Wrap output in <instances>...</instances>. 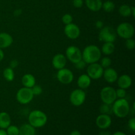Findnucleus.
<instances>
[{
    "instance_id": "obj_1",
    "label": "nucleus",
    "mask_w": 135,
    "mask_h": 135,
    "mask_svg": "<svg viewBox=\"0 0 135 135\" xmlns=\"http://www.w3.org/2000/svg\"><path fill=\"white\" fill-rule=\"evenodd\" d=\"M100 49L96 45H88L82 52V59L86 64L97 63L100 60L102 57Z\"/></svg>"
},
{
    "instance_id": "obj_2",
    "label": "nucleus",
    "mask_w": 135,
    "mask_h": 135,
    "mask_svg": "<svg viewBox=\"0 0 135 135\" xmlns=\"http://www.w3.org/2000/svg\"><path fill=\"white\" fill-rule=\"evenodd\" d=\"M113 113L119 118H124L130 112V105L125 98H118L112 104Z\"/></svg>"
},
{
    "instance_id": "obj_3",
    "label": "nucleus",
    "mask_w": 135,
    "mask_h": 135,
    "mask_svg": "<svg viewBox=\"0 0 135 135\" xmlns=\"http://www.w3.org/2000/svg\"><path fill=\"white\" fill-rule=\"evenodd\" d=\"M28 120V123L34 128H41L47 123V117L42 111L35 109L30 112Z\"/></svg>"
},
{
    "instance_id": "obj_4",
    "label": "nucleus",
    "mask_w": 135,
    "mask_h": 135,
    "mask_svg": "<svg viewBox=\"0 0 135 135\" xmlns=\"http://www.w3.org/2000/svg\"><path fill=\"white\" fill-rule=\"evenodd\" d=\"M117 35L123 39L133 38L134 35V28L132 24L129 22H122L117 26L116 29Z\"/></svg>"
},
{
    "instance_id": "obj_5",
    "label": "nucleus",
    "mask_w": 135,
    "mask_h": 135,
    "mask_svg": "<svg viewBox=\"0 0 135 135\" xmlns=\"http://www.w3.org/2000/svg\"><path fill=\"white\" fill-rule=\"evenodd\" d=\"M117 38L116 31L111 26H104L100 29L98 34V39L100 42H113Z\"/></svg>"
},
{
    "instance_id": "obj_6",
    "label": "nucleus",
    "mask_w": 135,
    "mask_h": 135,
    "mask_svg": "<svg viewBox=\"0 0 135 135\" xmlns=\"http://www.w3.org/2000/svg\"><path fill=\"white\" fill-rule=\"evenodd\" d=\"M34 96L31 88L24 86L20 88L16 94V99L21 104H29L33 100Z\"/></svg>"
},
{
    "instance_id": "obj_7",
    "label": "nucleus",
    "mask_w": 135,
    "mask_h": 135,
    "mask_svg": "<svg viewBox=\"0 0 135 135\" xmlns=\"http://www.w3.org/2000/svg\"><path fill=\"white\" fill-rule=\"evenodd\" d=\"M100 98L103 103L112 104L117 99L115 89L112 86L104 87L100 92Z\"/></svg>"
},
{
    "instance_id": "obj_8",
    "label": "nucleus",
    "mask_w": 135,
    "mask_h": 135,
    "mask_svg": "<svg viewBox=\"0 0 135 135\" xmlns=\"http://www.w3.org/2000/svg\"><path fill=\"white\" fill-rule=\"evenodd\" d=\"M86 98V92L84 90L77 88L72 91L69 96V100L73 105L79 107L84 103Z\"/></svg>"
},
{
    "instance_id": "obj_9",
    "label": "nucleus",
    "mask_w": 135,
    "mask_h": 135,
    "mask_svg": "<svg viewBox=\"0 0 135 135\" xmlns=\"http://www.w3.org/2000/svg\"><path fill=\"white\" fill-rule=\"evenodd\" d=\"M65 57L67 59L75 64L82 59V51L76 46H70L66 50Z\"/></svg>"
},
{
    "instance_id": "obj_10",
    "label": "nucleus",
    "mask_w": 135,
    "mask_h": 135,
    "mask_svg": "<svg viewBox=\"0 0 135 135\" xmlns=\"http://www.w3.org/2000/svg\"><path fill=\"white\" fill-rule=\"evenodd\" d=\"M104 69L100 65V63H94L89 64L86 69L87 75L91 79L98 80L102 77L104 73Z\"/></svg>"
},
{
    "instance_id": "obj_11",
    "label": "nucleus",
    "mask_w": 135,
    "mask_h": 135,
    "mask_svg": "<svg viewBox=\"0 0 135 135\" xmlns=\"http://www.w3.org/2000/svg\"><path fill=\"white\" fill-rule=\"evenodd\" d=\"M57 79L63 84H69L73 81L74 75L72 71L67 68L58 70L57 73Z\"/></svg>"
},
{
    "instance_id": "obj_12",
    "label": "nucleus",
    "mask_w": 135,
    "mask_h": 135,
    "mask_svg": "<svg viewBox=\"0 0 135 135\" xmlns=\"http://www.w3.org/2000/svg\"><path fill=\"white\" fill-rule=\"evenodd\" d=\"M64 33L66 36L69 39L75 40L80 36V30L76 24L71 22L65 26Z\"/></svg>"
},
{
    "instance_id": "obj_13",
    "label": "nucleus",
    "mask_w": 135,
    "mask_h": 135,
    "mask_svg": "<svg viewBox=\"0 0 135 135\" xmlns=\"http://www.w3.org/2000/svg\"><path fill=\"white\" fill-rule=\"evenodd\" d=\"M112 118L110 115L105 114H100L96 117V125L99 129L105 130L112 125Z\"/></svg>"
},
{
    "instance_id": "obj_14",
    "label": "nucleus",
    "mask_w": 135,
    "mask_h": 135,
    "mask_svg": "<svg viewBox=\"0 0 135 135\" xmlns=\"http://www.w3.org/2000/svg\"><path fill=\"white\" fill-rule=\"evenodd\" d=\"M67 65V58L62 54H57L52 59V65L55 69H61L65 68Z\"/></svg>"
},
{
    "instance_id": "obj_15",
    "label": "nucleus",
    "mask_w": 135,
    "mask_h": 135,
    "mask_svg": "<svg viewBox=\"0 0 135 135\" xmlns=\"http://www.w3.org/2000/svg\"><path fill=\"white\" fill-rule=\"evenodd\" d=\"M102 76H104V79L107 83H110V84H113L115 82L117 81L119 77L117 71L110 67L104 70Z\"/></svg>"
},
{
    "instance_id": "obj_16",
    "label": "nucleus",
    "mask_w": 135,
    "mask_h": 135,
    "mask_svg": "<svg viewBox=\"0 0 135 135\" xmlns=\"http://www.w3.org/2000/svg\"><path fill=\"white\" fill-rule=\"evenodd\" d=\"M13 38L11 34L6 32H0V48L5 49L11 46Z\"/></svg>"
},
{
    "instance_id": "obj_17",
    "label": "nucleus",
    "mask_w": 135,
    "mask_h": 135,
    "mask_svg": "<svg viewBox=\"0 0 135 135\" xmlns=\"http://www.w3.org/2000/svg\"><path fill=\"white\" fill-rule=\"evenodd\" d=\"M117 82L119 88H123L125 90L130 88L133 83L131 77L128 75H122L120 76L117 79Z\"/></svg>"
},
{
    "instance_id": "obj_18",
    "label": "nucleus",
    "mask_w": 135,
    "mask_h": 135,
    "mask_svg": "<svg viewBox=\"0 0 135 135\" xmlns=\"http://www.w3.org/2000/svg\"><path fill=\"white\" fill-rule=\"evenodd\" d=\"M92 79L87 74H83L80 75L77 79V85L79 88L85 90L90 86Z\"/></svg>"
},
{
    "instance_id": "obj_19",
    "label": "nucleus",
    "mask_w": 135,
    "mask_h": 135,
    "mask_svg": "<svg viewBox=\"0 0 135 135\" xmlns=\"http://www.w3.org/2000/svg\"><path fill=\"white\" fill-rule=\"evenodd\" d=\"M102 0H85V4L88 9L93 12L99 11L102 9Z\"/></svg>"
},
{
    "instance_id": "obj_20",
    "label": "nucleus",
    "mask_w": 135,
    "mask_h": 135,
    "mask_svg": "<svg viewBox=\"0 0 135 135\" xmlns=\"http://www.w3.org/2000/svg\"><path fill=\"white\" fill-rule=\"evenodd\" d=\"M21 82L24 87L31 88L36 84V79L34 75L27 73L22 76Z\"/></svg>"
},
{
    "instance_id": "obj_21",
    "label": "nucleus",
    "mask_w": 135,
    "mask_h": 135,
    "mask_svg": "<svg viewBox=\"0 0 135 135\" xmlns=\"http://www.w3.org/2000/svg\"><path fill=\"white\" fill-rule=\"evenodd\" d=\"M11 123V119L8 113L3 112L0 113V129H6Z\"/></svg>"
},
{
    "instance_id": "obj_22",
    "label": "nucleus",
    "mask_w": 135,
    "mask_h": 135,
    "mask_svg": "<svg viewBox=\"0 0 135 135\" xmlns=\"http://www.w3.org/2000/svg\"><path fill=\"white\" fill-rule=\"evenodd\" d=\"M36 128L29 123H25L21 125L19 128L18 135H35Z\"/></svg>"
},
{
    "instance_id": "obj_23",
    "label": "nucleus",
    "mask_w": 135,
    "mask_h": 135,
    "mask_svg": "<svg viewBox=\"0 0 135 135\" xmlns=\"http://www.w3.org/2000/svg\"><path fill=\"white\" fill-rule=\"evenodd\" d=\"M115 49V47L113 42H104L100 50L102 54H104L105 55H109L114 52Z\"/></svg>"
},
{
    "instance_id": "obj_24",
    "label": "nucleus",
    "mask_w": 135,
    "mask_h": 135,
    "mask_svg": "<svg viewBox=\"0 0 135 135\" xmlns=\"http://www.w3.org/2000/svg\"><path fill=\"white\" fill-rule=\"evenodd\" d=\"M3 76L4 79L8 82H12L15 79V73L14 69L9 67H7L3 70Z\"/></svg>"
},
{
    "instance_id": "obj_25",
    "label": "nucleus",
    "mask_w": 135,
    "mask_h": 135,
    "mask_svg": "<svg viewBox=\"0 0 135 135\" xmlns=\"http://www.w3.org/2000/svg\"><path fill=\"white\" fill-rule=\"evenodd\" d=\"M119 13L120 15L123 17H129L131 16V7L123 4L119 8Z\"/></svg>"
},
{
    "instance_id": "obj_26",
    "label": "nucleus",
    "mask_w": 135,
    "mask_h": 135,
    "mask_svg": "<svg viewBox=\"0 0 135 135\" xmlns=\"http://www.w3.org/2000/svg\"><path fill=\"white\" fill-rule=\"evenodd\" d=\"M100 112L101 114H105L110 115L113 113L112 104H108L103 103L100 107Z\"/></svg>"
},
{
    "instance_id": "obj_27",
    "label": "nucleus",
    "mask_w": 135,
    "mask_h": 135,
    "mask_svg": "<svg viewBox=\"0 0 135 135\" xmlns=\"http://www.w3.org/2000/svg\"><path fill=\"white\" fill-rule=\"evenodd\" d=\"M115 5V3L112 1H106L102 3V9H104L107 13H111L114 10Z\"/></svg>"
},
{
    "instance_id": "obj_28",
    "label": "nucleus",
    "mask_w": 135,
    "mask_h": 135,
    "mask_svg": "<svg viewBox=\"0 0 135 135\" xmlns=\"http://www.w3.org/2000/svg\"><path fill=\"white\" fill-rule=\"evenodd\" d=\"M6 133L7 135H18L19 128L16 125H10L6 129Z\"/></svg>"
},
{
    "instance_id": "obj_29",
    "label": "nucleus",
    "mask_w": 135,
    "mask_h": 135,
    "mask_svg": "<svg viewBox=\"0 0 135 135\" xmlns=\"http://www.w3.org/2000/svg\"><path fill=\"white\" fill-rule=\"evenodd\" d=\"M100 65L103 67L104 69L108 68L112 65V59L109 57H104L100 60Z\"/></svg>"
},
{
    "instance_id": "obj_30",
    "label": "nucleus",
    "mask_w": 135,
    "mask_h": 135,
    "mask_svg": "<svg viewBox=\"0 0 135 135\" xmlns=\"http://www.w3.org/2000/svg\"><path fill=\"white\" fill-rule=\"evenodd\" d=\"M127 48L129 50H133L135 48V40L133 38L126 39L125 43Z\"/></svg>"
},
{
    "instance_id": "obj_31",
    "label": "nucleus",
    "mask_w": 135,
    "mask_h": 135,
    "mask_svg": "<svg viewBox=\"0 0 135 135\" xmlns=\"http://www.w3.org/2000/svg\"><path fill=\"white\" fill-rule=\"evenodd\" d=\"M73 18L72 15L71 14H69V13L65 14L61 18L62 22L65 25H69V24L73 22Z\"/></svg>"
},
{
    "instance_id": "obj_32",
    "label": "nucleus",
    "mask_w": 135,
    "mask_h": 135,
    "mask_svg": "<svg viewBox=\"0 0 135 135\" xmlns=\"http://www.w3.org/2000/svg\"><path fill=\"white\" fill-rule=\"evenodd\" d=\"M31 90L34 96H39V95L42 94V92H43L42 86H40V85H37V84H35L32 88H31Z\"/></svg>"
},
{
    "instance_id": "obj_33",
    "label": "nucleus",
    "mask_w": 135,
    "mask_h": 135,
    "mask_svg": "<svg viewBox=\"0 0 135 135\" xmlns=\"http://www.w3.org/2000/svg\"><path fill=\"white\" fill-rule=\"evenodd\" d=\"M115 92L117 98H125L126 96V90L123 89V88H119L118 89L115 90Z\"/></svg>"
},
{
    "instance_id": "obj_34",
    "label": "nucleus",
    "mask_w": 135,
    "mask_h": 135,
    "mask_svg": "<svg viewBox=\"0 0 135 135\" xmlns=\"http://www.w3.org/2000/svg\"><path fill=\"white\" fill-rule=\"evenodd\" d=\"M74 65H75V68L77 69H79V70H82V69H84L85 68L87 64L86 63V62L84 61L83 59H82L81 60L77 62V63H75Z\"/></svg>"
},
{
    "instance_id": "obj_35",
    "label": "nucleus",
    "mask_w": 135,
    "mask_h": 135,
    "mask_svg": "<svg viewBox=\"0 0 135 135\" xmlns=\"http://www.w3.org/2000/svg\"><path fill=\"white\" fill-rule=\"evenodd\" d=\"M128 126L133 131H135V118L132 117L128 121Z\"/></svg>"
},
{
    "instance_id": "obj_36",
    "label": "nucleus",
    "mask_w": 135,
    "mask_h": 135,
    "mask_svg": "<svg viewBox=\"0 0 135 135\" xmlns=\"http://www.w3.org/2000/svg\"><path fill=\"white\" fill-rule=\"evenodd\" d=\"M73 5L75 8H81L83 5V0H73Z\"/></svg>"
},
{
    "instance_id": "obj_37",
    "label": "nucleus",
    "mask_w": 135,
    "mask_h": 135,
    "mask_svg": "<svg viewBox=\"0 0 135 135\" xmlns=\"http://www.w3.org/2000/svg\"><path fill=\"white\" fill-rule=\"evenodd\" d=\"M18 64H19V63H18V60H17V59H13V60L11 61L10 66L9 67L13 69H14L17 68L18 67Z\"/></svg>"
},
{
    "instance_id": "obj_38",
    "label": "nucleus",
    "mask_w": 135,
    "mask_h": 135,
    "mask_svg": "<svg viewBox=\"0 0 135 135\" xmlns=\"http://www.w3.org/2000/svg\"><path fill=\"white\" fill-rule=\"evenodd\" d=\"M95 26H96V28L97 29H100H100H102L104 26V22L102 21H101V20H98L95 23Z\"/></svg>"
},
{
    "instance_id": "obj_39",
    "label": "nucleus",
    "mask_w": 135,
    "mask_h": 135,
    "mask_svg": "<svg viewBox=\"0 0 135 135\" xmlns=\"http://www.w3.org/2000/svg\"><path fill=\"white\" fill-rule=\"evenodd\" d=\"M22 10H21V9H17L15 11L13 14H14V15L16 16V17H19V16L22 14Z\"/></svg>"
},
{
    "instance_id": "obj_40",
    "label": "nucleus",
    "mask_w": 135,
    "mask_h": 135,
    "mask_svg": "<svg viewBox=\"0 0 135 135\" xmlns=\"http://www.w3.org/2000/svg\"><path fill=\"white\" fill-rule=\"evenodd\" d=\"M69 135H81V133L78 130H74L72 132H71Z\"/></svg>"
},
{
    "instance_id": "obj_41",
    "label": "nucleus",
    "mask_w": 135,
    "mask_h": 135,
    "mask_svg": "<svg viewBox=\"0 0 135 135\" xmlns=\"http://www.w3.org/2000/svg\"><path fill=\"white\" fill-rule=\"evenodd\" d=\"M4 58V52L3 51L2 49L0 48V61H1Z\"/></svg>"
},
{
    "instance_id": "obj_42",
    "label": "nucleus",
    "mask_w": 135,
    "mask_h": 135,
    "mask_svg": "<svg viewBox=\"0 0 135 135\" xmlns=\"http://www.w3.org/2000/svg\"><path fill=\"white\" fill-rule=\"evenodd\" d=\"M112 135H127L125 133L122 131H116L114 133H113Z\"/></svg>"
},
{
    "instance_id": "obj_43",
    "label": "nucleus",
    "mask_w": 135,
    "mask_h": 135,
    "mask_svg": "<svg viewBox=\"0 0 135 135\" xmlns=\"http://www.w3.org/2000/svg\"><path fill=\"white\" fill-rule=\"evenodd\" d=\"M131 15L133 17H135V7L133 6L131 7Z\"/></svg>"
},
{
    "instance_id": "obj_44",
    "label": "nucleus",
    "mask_w": 135,
    "mask_h": 135,
    "mask_svg": "<svg viewBox=\"0 0 135 135\" xmlns=\"http://www.w3.org/2000/svg\"><path fill=\"white\" fill-rule=\"evenodd\" d=\"M0 135H7L5 129H0Z\"/></svg>"
},
{
    "instance_id": "obj_45",
    "label": "nucleus",
    "mask_w": 135,
    "mask_h": 135,
    "mask_svg": "<svg viewBox=\"0 0 135 135\" xmlns=\"http://www.w3.org/2000/svg\"><path fill=\"white\" fill-rule=\"evenodd\" d=\"M100 135H111V134H110V133H109V132L103 131V132H102Z\"/></svg>"
}]
</instances>
